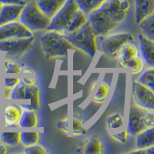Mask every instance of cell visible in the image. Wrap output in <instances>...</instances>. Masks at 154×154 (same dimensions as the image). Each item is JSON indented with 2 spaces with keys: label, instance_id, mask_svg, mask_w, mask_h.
I'll use <instances>...</instances> for the list:
<instances>
[{
  "label": "cell",
  "instance_id": "6da1fadb",
  "mask_svg": "<svg viewBox=\"0 0 154 154\" xmlns=\"http://www.w3.org/2000/svg\"><path fill=\"white\" fill-rule=\"evenodd\" d=\"M126 15L127 12L121 8L120 0H106L87 15V19L96 36H104L117 28Z\"/></svg>",
  "mask_w": 154,
  "mask_h": 154
},
{
  "label": "cell",
  "instance_id": "7a4b0ae2",
  "mask_svg": "<svg viewBox=\"0 0 154 154\" xmlns=\"http://www.w3.org/2000/svg\"><path fill=\"white\" fill-rule=\"evenodd\" d=\"M41 36L42 49L47 59L66 57L69 51L75 49L67 40L63 32L55 30H46Z\"/></svg>",
  "mask_w": 154,
  "mask_h": 154
},
{
  "label": "cell",
  "instance_id": "3957f363",
  "mask_svg": "<svg viewBox=\"0 0 154 154\" xmlns=\"http://www.w3.org/2000/svg\"><path fill=\"white\" fill-rule=\"evenodd\" d=\"M63 34L75 49L84 52L90 57L95 56L98 48L96 35L89 21L75 31Z\"/></svg>",
  "mask_w": 154,
  "mask_h": 154
},
{
  "label": "cell",
  "instance_id": "277c9868",
  "mask_svg": "<svg viewBox=\"0 0 154 154\" xmlns=\"http://www.w3.org/2000/svg\"><path fill=\"white\" fill-rule=\"evenodd\" d=\"M8 100L20 102L18 104L21 107H26L36 111L40 106L39 88L35 83L32 86H26L19 82L11 89Z\"/></svg>",
  "mask_w": 154,
  "mask_h": 154
},
{
  "label": "cell",
  "instance_id": "5b68a950",
  "mask_svg": "<svg viewBox=\"0 0 154 154\" xmlns=\"http://www.w3.org/2000/svg\"><path fill=\"white\" fill-rule=\"evenodd\" d=\"M50 20V18L38 9L35 2L26 4L19 18V21L32 32L46 30Z\"/></svg>",
  "mask_w": 154,
  "mask_h": 154
},
{
  "label": "cell",
  "instance_id": "8992f818",
  "mask_svg": "<svg viewBox=\"0 0 154 154\" xmlns=\"http://www.w3.org/2000/svg\"><path fill=\"white\" fill-rule=\"evenodd\" d=\"M100 38V49L108 57L117 58L119 51L125 44L135 40V37L130 32H120L107 34L104 36H96Z\"/></svg>",
  "mask_w": 154,
  "mask_h": 154
},
{
  "label": "cell",
  "instance_id": "52a82bcc",
  "mask_svg": "<svg viewBox=\"0 0 154 154\" xmlns=\"http://www.w3.org/2000/svg\"><path fill=\"white\" fill-rule=\"evenodd\" d=\"M79 9L75 0H66L61 9L51 18L46 30H55L64 33Z\"/></svg>",
  "mask_w": 154,
  "mask_h": 154
},
{
  "label": "cell",
  "instance_id": "ba28073f",
  "mask_svg": "<svg viewBox=\"0 0 154 154\" xmlns=\"http://www.w3.org/2000/svg\"><path fill=\"white\" fill-rule=\"evenodd\" d=\"M35 37L14 38L0 41V52L9 59H20L32 49Z\"/></svg>",
  "mask_w": 154,
  "mask_h": 154
},
{
  "label": "cell",
  "instance_id": "9c48e42d",
  "mask_svg": "<svg viewBox=\"0 0 154 154\" xmlns=\"http://www.w3.org/2000/svg\"><path fill=\"white\" fill-rule=\"evenodd\" d=\"M131 95L134 103L139 107L146 110H154V90L133 80L131 85Z\"/></svg>",
  "mask_w": 154,
  "mask_h": 154
},
{
  "label": "cell",
  "instance_id": "30bf717a",
  "mask_svg": "<svg viewBox=\"0 0 154 154\" xmlns=\"http://www.w3.org/2000/svg\"><path fill=\"white\" fill-rule=\"evenodd\" d=\"M146 111V109L139 107L134 103H130L126 129L130 136L135 137L146 128L143 123V116Z\"/></svg>",
  "mask_w": 154,
  "mask_h": 154
},
{
  "label": "cell",
  "instance_id": "8fae6325",
  "mask_svg": "<svg viewBox=\"0 0 154 154\" xmlns=\"http://www.w3.org/2000/svg\"><path fill=\"white\" fill-rule=\"evenodd\" d=\"M33 35V32L28 29L19 20L0 25V41L14 38H28Z\"/></svg>",
  "mask_w": 154,
  "mask_h": 154
},
{
  "label": "cell",
  "instance_id": "7c38bea8",
  "mask_svg": "<svg viewBox=\"0 0 154 154\" xmlns=\"http://www.w3.org/2000/svg\"><path fill=\"white\" fill-rule=\"evenodd\" d=\"M140 56L148 67L154 66V41L150 40L143 34L137 35Z\"/></svg>",
  "mask_w": 154,
  "mask_h": 154
},
{
  "label": "cell",
  "instance_id": "4fadbf2b",
  "mask_svg": "<svg viewBox=\"0 0 154 154\" xmlns=\"http://www.w3.org/2000/svg\"><path fill=\"white\" fill-rule=\"evenodd\" d=\"M24 5L16 4H2L0 9V25L19 20Z\"/></svg>",
  "mask_w": 154,
  "mask_h": 154
},
{
  "label": "cell",
  "instance_id": "5bb4252c",
  "mask_svg": "<svg viewBox=\"0 0 154 154\" xmlns=\"http://www.w3.org/2000/svg\"><path fill=\"white\" fill-rule=\"evenodd\" d=\"M154 12V0H135V21L138 24Z\"/></svg>",
  "mask_w": 154,
  "mask_h": 154
},
{
  "label": "cell",
  "instance_id": "9a60e30c",
  "mask_svg": "<svg viewBox=\"0 0 154 154\" xmlns=\"http://www.w3.org/2000/svg\"><path fill=\"white\" fill-rule=\"evenodd\" d=\"M22 107L17 103H10L4 109V123L5 126H18L19 118L21 116Z\"/></svg>",
  "mask_w": 154,
  "mask_h": 154
},
{
  "label": "cell",
  "instance_id": "2e32d148",
  "mask_svg": "<svg viewBox=\"0 0 154 154\" xmlns=\"http://www.w3.org/2000/svg\"><path fill=\"white\" fill-rule=\"evenodd\" d=\"M66 0H36L37 6L44 14L52 18L62 8Z\"/></svg>",
  "mask_w": 154,
  "mask_h": 154
},
{
  "label": "cell",
  "instance_id": "e0dca14e",
  "mask_svg": "<svg viewBox=\"0 0 154 154\" xmlns=\"http://www.w3.org/2000/svg\"><path fill=\"white\" fill-rule=\"evenodd\" d=\"M139 55V49L135 44L127 42L122 47L118 55V65L121 68H124L126 63L135 56Z\"/></svg>",
  "mask_w": 154,
  "mask_h": 154
},
{
  "label": "cell",
  "instance_id": "ac0fdd59",
  "mask_svg": "<svg viewBox=\"0 0 154 154\" xmlns=\"http://www.w3.org/2000/svg\"><path fill=\"white\" fill-rule=\"evenodd\" d=\"M136 149H146L154 146V127L145 128L136 136Z\"/></svg>",
  "mask_w": 154,
  "mask_h": 154
},
{
  "label": "cell",
  "instance_id": "d6986e66",
  "mask_svg": "<svg viewBox=\"0 0 154 154\" xmlns=\"http://www.w3.org/2000/svg\"><path fill=\"white\" fill-rule=\"evenodd\" d=\"M38 126V116L35 110L22 107V112L18 126L19 128H35Z\"/></svg>",
  "mask_w": 154,
  "mask_h": 154
},
{
  "label": "cell",
  "instance_id": "ffe728a7",
  "mask_svg": "<svg viewBox=\"0 0 154 154\" xmlns=\"http://www.w3.org/2000/svg\"><path fill=\"white\" fill-rule=\"evenodd\" d=\"M103 151V146L97 136H92L85 140L82 145L81 152L84 154H100Z\"/></svg>",
  "mask_w": 154,
  "mask_h": 154
},
{
  "label": "cell",
  "instance_id": "44dd1931",
  "mask_svg": "<svg viewBox=\"0 0 154 154\" xmlns=\"http://www.w3.org/2000/svg\"><path fill=\"white\" fill-rule=\"evenodd\" d=\"M140 29L142 30L143 34L150 40L154 41V14L149 15L144 18L142 21L138 23Z\"/></svg>",
  "mask_w": 154,
  "mask_h": 154
},
{
  "label": "cell",
  "instance_id": "7402d4cb",
  "mask_svg": "<svg viewBox=\"0 0 154 154\" xmlns=\"http://www.w3.org/2000/svg\"><path fill=\"white\" fill-rule=\"evenodd\" d=\"M137 82L143 86L154 90V69L153 67H148L140 73Z\"/></svg>",
  "mask_w": 154,
  "mask_h": 154
},
{
  "label": "cell",
  "instance_id": "603a6c76",
  "mask_svg": "<svg viewBox=\"0 0 154 154\" xmlns=\"http://www.w3.org/2000/svg\"><path fill=\"white\" fill-rule=\"evenodd\" d=\"M87 21V15L85 14L84 12L79 9L75 12L73 19L72 20L70 25L67 28L66 31L64 33H69V32H72L75 31V30L80 28L82 26H83Z\"/></svg>",
  "mask_w": 154,
  "mask_h": 154
},
{
  "label": "cell",
  "instance_id": "cb8c5ba5",
  "mask_svg": "<svg viewBox=\"0 0 154 154\" xmlns=\"http://www.w3.org/2000/svg\"><path fill=\"white\" fill-rule=\"evenodd\" d=\"M106 0H75L78 7L86 15L98 8Z\"/></svg>",
  "mask_w": 154,
  "mask_h": 154
},
{
  "label": "cell",
  "instance_id": "d4e9b609",
  "mask_svg": "<svg viewBox=\"0 0 154 154\" xmlns=\"http://www.w3.org/2000/svg\"><path fill=\"white\" fill-rule=\"evenodd\" d=\"M87 133V130L83 127V123L80 119L73 117L72 119H69L68 133L72 136H81L85 135Z\"/></svg>",
  "mask_w": 154,
  "mask_h": 154
},
{
  "label": "cell",
  "instance_id": "484cf974",
  "mask_svg": "<svg viewBox=\"0 0 154 154\" xmlns=\"http://www.w3.org/2000/svg\"><path fill=\"white\" fill-rule=\"evenodd\" d=\"M110 91V86L106 82H102L93 96V100L96 103H103Z\"/></svg>",
  "mask_w": 154,
  "mask_h": 154
},
{
  "label": "cell",
  "instance_id": "4316f807",
  "mask_svg": "<svg viewBox=\"0 0 154 154\" xmlns=\"http://www.w3.org/2000/svg\"><path fill=\"white\" fill-rule=\"evenodd\" d=\"M144 66H145V63L141 56L138 55L128 62L124 68L130 70L133 75H137L142 72L144 69Z\"/></svg>",
  "mask_w": 154,
  "mask_h": 154
},
{
  "label": "cell",
  "instance_id": "83f0119b",
  "mask_svg": "<svg viewBox=\"0 0 154 154\" xmlns=\"http://www.w3.org/2000/svg\"><path fill=\"white\" fill-rule=\"evenodd\" d=\"M124 125V118L119 112H114L107 117L106 126L109 130H118Z\"/></svg>",
  "mask_w": 154,
  "mask_h": 154
},
{
  "label": "cell",
  "instance_id": "f1b7e54d",
  "mask_svg": "<svg viewBox=\"0 0 154 154\" xmlns=\"http://www.w3.org/2000/svg\"><path fill=\"white\" fill-rule=\"evenodd\" d=\"M38 133L35 132H20L19 133V143L24 146L37 143L39 139Z\"/></svg>",
  "mask_w": 154,
  "mask_h": 154
},
{
  "label": "cell",
  "instance_id": "f546056e",
  "mask_svg": "<svg viewBox=\"0 0 154 154\" xmlns=\"http://www.w3.org/2000/svg\"><path fill=\"white\" fill-rule=\"evenodd\" d=\"M0 140L5 145L14 146L19 143V133L18 132H2L0 133Z\"/></svg>",
  "mask_w": 154,
  "mask_h": 154
},
{
  "label": "cell",
  "instance_id": "4dcf8cb0",
  "mask_svg": "<svg viewBox=\"0 0 154 154\" xmlns=\"http://www.w3.org/2000/svg\"><path fill=\"white\" fill-rule=\"evenodd\" d=\"M21 69L22 66L19 63L8 60L5 61L4 72L5 74H19L21 72Z\"/></svg>",
  "mask_w": 154,
  "mask_h": 154
},
{
  "label": "cell",
  "instance_id": "1f68e13d",
  "mask_svg": "<svg viewBox=\"0 0 154 154\" xmlns=\"http://www.w3.org/2000/svg\"><path fill=\"white\" fill-rule=\"evenodd\" d=\"M25 153L26 154H46L47 151L42 146V145L38 144V143L32 145L25 146Z\"/></svg>",
  "mask_w": 154,
  "mask_h": 154
},
{
  "label": "cell",
  "instance_id": "d6a6232c",
  "mask_svg": "<svg viewBox=\"0 0 154 154\" xmlns=\"http://www.w3.org/2000/svg\"><path fill=\"white\" fill-rule=\"evenodd\" d=\"M143 123L146 128L154 127V113L152 110H146L143 116Z\"/></svg>",
  "mask_w": 154,
  "mask_h": 154
},
{
  "label": "cell",
  "instance_id": "836d02e7",
  "mask_svg": "<svg viewBox=\"0 0 154 154\" xmlns=\"http://www.w3.org/2000/svg\"><path fill=\"white\" fill-rule=\"evenodd\" d=\"M128 134L126 130H125L124 131L119 132V133H114L111 134V137L117 142L121 143H126L127 142L128 140Z\"/></svg>",
  "mask_w": 154,
  "mask_h": 154
},
{
  "label": "cell",
  "instance_id": "e575fe53",
  "mask_svg": "<svg viewBox=\"0 0 154 154\" xmlns=\"http://www.w3.org/2000/svg\"><path fill=\"white\" fill-rule=\"evenodd\" d=\"M19 82V78H5L4 79V86L9 89H12L18 82Z\"/></svg>",
  "mask_w": 154,
  "mask_h": 154
},
{
  "label": "cell",
  "instance_id": "d590c367",
  "mask_svg": "<svg viewBox=\"0 0 154 154\" xmlns=\"http://www.w3.org/2000/svg\"><path fill=\"white\" fill-rule=\"evenodd\" d=\"M19 82H21L26 86H32L35 83V77H21L19 78Z\"/></svg>",
  "mask_w": 154,
  "mask_h": 154
},
{
  "label": "cell",
  "instance_id": "8d00e7d4",
  "mask_svg": "<svg viewBox=\"0 0 154 154\" xmlns=\"http://www.w3.org/2000/svg\"><path fill=\"white\" fill-rule=\"evenodd\" d=\"M68 123H69V118L68 117L63 118V119H60V120L57 123L58 127L60 128V130L68 133Z\"/></svg>",
  "mask_w": 154,
  "mask_h": 154
},
{
  "label": "cell",
  "instance_id": "74e56055",
  "mask_svg": "<svg viewBox=\"0 0 154 154\" xmlns=\"http://www.w3.org/2000/svg\"><path fill=\"white\" fill-rule=\"evenodd\" d=\"M21 74H34V71L30 67L26 66H22V69H21Z\"/></svg>",
  "mask_w": 154,
  "mask_h": 154
},
{
  "label": "cell",
  "instance_id": "f35d334b",
  "mask_svg": "<svg viewBox=\"0 0 154 154\" xmlns=\"http://www.w3.org/2000/svg\"><path fill=\"white\" fill-rule=\"evenodd\" d=\"M7 152V147L3 143H0V154H5Z\"/></svg>",
  "mask_w": 154,
  "mask_h": 154
},
{
  "label": "cell",
  "instance_id": "ab89813d",
  "mask_svg": "<svg viewBox=\"0 0 154 154\" xmlns=\"http://www.w3.org/2000/svg\"><path fill=\"white\" fill-rule=\"evenodd\" d=\"M11 89H12L5 87V100H8V99H9V95H10V93H11Z\"/></svg>",
  "mask_w": 154,
  "mask_h": 154
},
{
  "label": "cell",
  "instance_id": "60d3db41",
  "mask_svg": "<svg viewBox=\"0 0 154 154\" xmlns=\"http://www.w3.org/2000/svg\"><path fill=\"white\" fill-rule=\"evenodd\" d=\"M0 97H1V86H0Z\"/></svg>",
  "mask_w": 154,
  "mask_h": 154
},
{
  "label": "cell",
  "instance_id": "b9f144b4",
  "mask_svg": "<svg viewBox=\"0 0 154 154\" xmlns=\"http://www.w3.org/2000/svg\"><path fill=\"white\" fill-rule=\"evenodd\" d=\"M1 6H2V4L0 3V9H1Z\"/></svg>",
  "mask_w": 154,
  "mask_h": 154
},
{
  "label": "cell",
  "instance_id": "7bdbcfd3",
  "mask_svg": "<svg viewBox=\"0 0 154 154\" xmlns=\"http://www.w3.org/2000/svg\"><path fill=\"white\" fill-rule=\"evenodd\" d=\"M0 126H1V119H0Z\"/></svg>",
  "mask_w": 154,
  "mask_h": 154
},
{
  "label": "cell",
  "instance_id": "ee69618b",
  "mask_svg": "<svg viewBox=\"0 0 154 154\" xmlns=\"http://www.w3.org/2000/svg\"><path fill=\"white\" fill-rule=\"evenodd\" d=\"M0 66H1V64H0ZM0 72H1V69H0Z\"/></svg>",
  "mask_w": 154,
  "mask_h": 154
}]
</instances>
